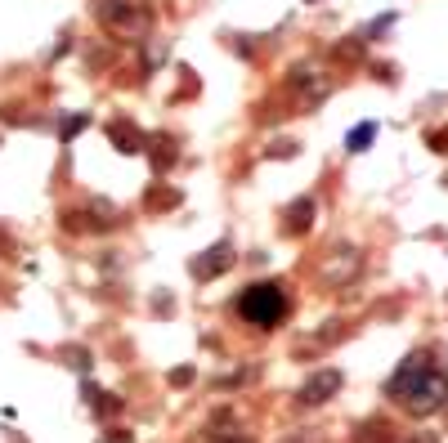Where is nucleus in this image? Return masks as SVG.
<instances>
[{
    "label": "nucleus",
    "mask_w": 448,
    "mask_h": 443,
    "mask_svg": "<svg viewBox=\"0 0 448 443\" xmlns=\"http://www.w3.org/2000/svg\"><path fill=\"white\" fill-rule=\"evenodd\" d=\"M390 398L403 403L408 412H435L439 403L448 398V376L430 354H412L399 372L390 376Z\"/></svg>",
    "instance_id": "obj_1"
},
{
    "label": "nucleus",
    "mask_w": 448,
    "mask_h": 443,
    "mask_svg": "<svg viewBox=\"0 0 448 443\" xmlns=\"http://www.w3.org/2000/svg\"><path fill=\"white\" fill-rule=\"evenodd\" d=\"M95 19L108 36L143 40L157 23V5L153 0H95Z\"/></svg>",
    "instance_id": "obj_2"
},
{
    "label": "nucleus",
    "mask_w": 448,
    "mask_h": 443,
    "mask_svg": "<svg viewBox=\"0 0 448 443\" xmlns=\"http://www.w3.org/2000/svg\"><path fill=\"white\" fill-rule=\"evenodd\" d=\"M238 313H242V322L269 331L287 318V296L278 291V283H251L247 291L238 296Z\"/></svg>",
    "instance_id": "obj_3"
},
{
    "label": "nucleus",
    "mask_w": 448,
    "mask_h": 443,
    "mask_svg": "<svg viewBox=\"0 0 448 443\" xmlns=\"http://www.w3.org/2000/svg\"><path fill=\"white\" fill-rule=\"evenodd\" d=\"M229 264H233V246H229V242H215L207 255H198V260H193V274H198L202 283H211V278L224 274Z\"/></svg>",
    "instance_id": "obj_4"
},
{
    "label": "nucleus",
    "mask_w": 448,
    "mask_h": 443,
    "mask_svg": "<svg viewBox=\"0 0 448 443\" xmlns=\"http://www.w3.org/2000/svg\"><path fill=\"white\" fill-rule=\"evenodd\" d=\"M287 233H309V224H314V202L309 197H300V202H292L287 206Z\"/></svg>",
    "instance_id": "obj_5"
},
{
    "label": "nucleus",
    "mask_w": 448,
    "mask_h": 443,
    "mask_svg": "<svg viewBox=\"0 0 448 443\" xmlns=\"http://www.w3.org/2000/svg\"><path fill=\"white\" fill-rule=\"evenodd\" d=\"M108 139H113V143H117L121 152H139L143 143H148V139H143V134L134 130L130 121H113V125H108Z\"/></svg>",
    "instance_id": "obj_6"
},
{
    "label": "nucleus",
    "mask_w": 448,
    "mask_h": 443,
    "mask_svg": "<svg viewBox=\"0 0 448 443\" xmlns=\"http://www.w3.org/2000/svg\"><path fill=\"white\" fill-rule=\"evenodd\" d=\"M336 385H341V376H336V372H318V376L309 381L305 390H300V398H305V403H323V398L332 394Z\"/></svg>",
    "instance_id": "obj_7"
},
{
    "label": "nucleus",
    "mask_w": 448,
    "mask_h": 443,
    "mask_svg": "<svg viewBox=\"0 0 448 443\" xmlns=\"http://www.w3.org/2000/svg\"><path fill=\"white\" fill-rule=\"evenodd\" d=\"M372 139H377V121H363V125H354V130H350L345 148H350V152H368Z\"/></svg>",
    "instance_id": "obj_8"
},
{
    "label": "nucleus",
    "mask_w": 448,
    "mask_h": 443,
    "mask_svg": "<svg viewBox=\"0 0 448 443\" xmlns=\"http://www.w3.org/2000/svg\"><path fill=\"white\" fill-rule=\"evenodd\" d=\"M148 143L157 148V170H166V166L175 161V143H171V139H148Z\"/></svg>",
    "instance_id": "obj_9"
},
{
    "label": "nucleus",
    "mask_w": 448,
    "mask_h": 443,
    "mask_svg": "<svg viewBox=\"0 0 448 443\" xmlns=\"http://www.w3.org/2000/svg\"><path fill=\"white\" fill-rule=\"evenodd\" d=\"M86 125H90V117H86V112H81V117H67V121H63V139H72V134L86 130Z\"/></svg>",
    "instance_id": "obj_10"
},
{
    "label": "nucleus",
    "mask_w": 448,
    "mask_h": 443,
    "mask_svg": "<svg viewBox=\"0 0 448 443\" xmlns=\"http://www.w3.org/2000/svg\"><path fill=\"white\" fill-rule=\"evenodd\" d=\"M426 143H430L435 152H448V125H444V130H430V134H426Z\"/></svg>",
    "instance_id": "obj_11"
}]
</instances>
